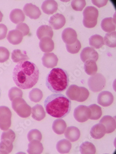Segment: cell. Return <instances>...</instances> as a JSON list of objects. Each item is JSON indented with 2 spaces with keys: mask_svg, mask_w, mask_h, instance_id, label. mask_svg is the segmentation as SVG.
Masks as SVG:
<instances>
[{
  "mask_svg": "<svg viewBox=\"0 0 116 154\" xmlns=\"http://www.w3.org/2000/svg\"><path fill=\"white\" fill-rule=\"evenodd\" d=\"M39 70L33 63L24 61L19 63L13 72L14 81L19 88L28 89L37 83L39 78Z\"/></svg>",
  "mask_w": 116,
  "mask_h": 154,
  "instance_id": "obj_1",
  "label": "cell"
},
{
  "mask_svg": "<svg viewBox=\"0 0 116 154\" xmlns=\"http://www.w3.org/2000/svg\"><path fill=\"white\" fill-rule=\"evenodd\" d=\"M47 113L56 118H63L67 116L71 109V102L61 94H53L44 101Z\"/></svg>",
  "mask_w": 116,
  "mask_h": 154,
  "instance_id": "obj_2",
  "label": "cell"
},
{
  "mask_svg": "<svg viewBox=\"0 0 116 154\" xmlns=\"http://www.w3.org/2000/svg\"><path fill=\"white\" fill-rule=\"evenodd\" d=\"M69 75L67 71L60 68H54L48 73L46 80V85L53 93H61L69 85Z\"/></svg>",
  "mask_w": 116,
  "mask_h": 154,
  "instance_id": "obj_3",
  "label": "cell"
},
{
  "mask_svg": "<svg viewBox=\"0 0 116 154\" xmlns=\"http://www.w3.org/2000/svg\"><path fill=\"white\" fill-rule=\"evenodd\" d=\"M15 138V133L11 129L2 132L0 142V152L2 154L11 153L13 149V143Z\"/></svg>",
  "mask_w": 116,
  "mask_h": 154,
  "instance_id": "obj_4",
  "label": "cell"
},
{
  "mask_svg": "<svg viewBox=\"0 0 116 154\" xmlns=\"http://www.w3.org/2000/svg\"><path fill=\"white\" fill-rule=\"evenodd\" d=\"M83 24L86 28L95 27L97 24L98 11L96 8L88 6L83 11Z\"/></svg>",
  "mask_w": 116,
  "mask_h": 154,
  "instance_id": "obj_5",
  "label": "cell"
},
{
  "mask_svg": "<svg viewBox=\"0 0 116 154\" xmlns=\"http://www.w3.org/2000/svg\"><path fill=\"white\" fill-rule=\"evenodd\" d=\"M12 107L20 117L26 118L30 116L31 108L22 98H16L12 100Z\"/></svg>",
  "mask_w": 116,
  "mask_h": 154,
  "instance_id": "obj_6",
  "label": "cell"
},
{
  "mask_svg": "<svg viewBox=\"0 0 116 154\" xmlns=\"http://www.w3.org/2000/svg\"><path fill=\"white\" fill-rule=\"evenodd\" d=\"M88 85L90 90L92 92H100L105 87L106 80L101 74L98 73L89 78Z\"/></svg>",
  "mask_w": 116,
  "mask_h": 154,
  "instance_id": "obj_7",
  "label": "cell"
},
{
  "mask_svg": "<svg viewBox=\"0 0 116 154\" xmlns=\"http://www.w3.org/2000/svg\"><path fill=\"white\" fill-rule=\"evenodd\" d=\"M12 113L8 107L0 106V129L7 131L9 129L11 125Z\"/></svg>",
  "mask_w": 116,
  "mask_h": 154,
  "instance_id": "obj_8",
  "label": "cell"
},
{
  "mask_svg": "<svg viewBox=\"0 0 116 154\" xmlns=\"http://www.w3.org/2000/svg\"><path fill=\"white\" fill-rule=\"evenodd\" d=\"M91 114V110L88 106L79 105L77 106L73 112V116L78 122L83 123L90 119Z\"/></svg>",
  "mask_w": 116,
  "mask_h": 154,
  "instance_id": "obj_9",
  "label": "cell"
},
{
  "mask_svg": "<svg viewBox=\"0 0 116 154\" xmlns=\"http://www.w3.org/2000/svg\"><path fill=\"white\" fill-rule=\"evenodd\" d=\"M66 20L63 14L57 13L50 17L49 24L52 28L55 30H59L65 25Z\"/></svg>",
  "mask_w": 116,
  "mask_h": 154,
  "instance_id": "obj_10",
  "label": "cell"
},
{
  "mask_svg": "<svg viewBox=\"0 0 116 154\" xmlns=\"http://www.w3.org/2000/svg\"><path fill=\"white\" fill-rule=\"evenodd\" d=\"M23 11L25 14L31 19H37L41 14V11L39 8L32 3L26 4L23 8Z\"/></svg>",
  "mask_w": 116,
  "mask_h": 154,
  "instance_id": "obj_11",
  "label": "cell"
},
{
  "mask_svg": "<svg viewBox=\"0 0 116 154\" xmlns=\"http://www.w3.org/2000/svg\"><path fill=\"white\" fill-rule=\"evenodd\" d=\"M80 57L84 63L88 60H92L96 62L98 60V54L93 48L87 47L82 50Z\"/></svg>",
  "mask_w": 116,
  "mask_h": 154,
  "instance_id": "obj_12",
  "label": "cell"
},
{
  "mask_svg": "<svg viewBox=\"0 0 116 154\" xmlns=\"http://www.w3.org/2000/svg\"><path fill=\"white\" fill-rule=\"evenodd\" d=\"M114 97L111 92L107 91H102L98 97V103L104 107L110 106L113 103Z\"/></svg>",
  "mask_w": 116,
  "mask_h": 154,
  "instance_id": "obj_13",
  "label": "cell"
},
{
  "mask_svg": "<svg viewBox=\"0 0 116 154\" xmlns=\"http://www.w3.org/2000/svg\"><path fill=\"white\" fill-rule=\"evenodd\" d=\"M99 123L104 125L106 133L109 134L112 133L116 129V119L114 117L109 115H105L102 118Z\"/></svg>",
  "mask_w": 116,
  "mask_h": 154,
  "instance_id": "obj_14",
  "label": "cell"
},
{
  "mask_svg": "<svg viewBox=\"0 0 116 154\" xmlns=\"http://www.w3.org/2000/svg\"><path fill=\"white\" fill-rule=\"evenodd\" d=\"M61 36L63 42L66 44H72L77 40V34L76 31L70 27L63 30Z\"/></svg>",
  "mask_w": 116,
  "mask_h": 154,
  "instance_id": "obj_15",
  "label": "cell"
},
{
  "mask_svg": "<svg viewBox=\"0 0 116 154\" xmlns=\"http://www.w3.org/2000/svg\"><path fill=\"white\" fill-rule=\"evenodd\" d=\"M42 64L47 68H53L57 66L58 58L53 53H45L42 58Z\"/></svg>",
  "mask_w": 116,
  "mask_h": 154,
  "instance_id": "obj_16",
  "label": "cell"
},
{
  "mask_svg": "<svg viewBox=\"0 0 116 154\" xmlns=\"http://www.w3.org/2000/svg\"><path fill=\"white\" fill-rule=\"evenodd\" d=\"M58 4L54 0L45 1L41 5V9L44 13L47 14H52L57 11Z\"/></svg>",
  "mask_w": 116,
  "mask_h": 154,
  "instance_id": "obj_17",
  "label": "cell"
},
{
  "mask_svg": "<svg viewBox=\"0 0 116 154\" xmlns=\"http://www.w3.org/2000/svg\"><path fill=\"white\" fill-rule=\"evenodd\" d=\"M80 136V132L79 129L75 126L68 127L65 132L66 138L72 142H74L78 140Z\"/></svg>",
  "mask_w": 116,
  "mask_h": 154,
  "instance_id": "obj_18",
  "label": "cell"
},
{
  "mask_svg": "<svg viewBox=\"0 0 116 154\" xmlns=\"http://www.w3.org/2000/svg\"><path fill=\"white\" fill-rule=\"evenodd\" d=\"M23 36L20 32L16 30H11L8 34L7 38L8 42L13 45L20 44L23 39Z\"/></svg>",
  "mask_w": 116,
  "mask_h": 154,
  "instance_id": "obj_19",
  "label": "cell"
},
{
  "mask_svg": "<svg viewBox=\"0 0 116 154\" xmlns=\"http://www.w3.org/2000/svg\"><path fill=\"white\" fill-rule=\"evenodd\" d=\"M105 133V127L100 123L94 125L90 131V135L92 137L96 139L102 138Z\"/></svg>",
  "mask_w": 116,
  "mask_h": 154,
  "instance_id": "obj_20",
  "label": "cell"
},
{
  "mask_svg": "<svg viewBox=\"0 0 116 154\" xmlns=\"http://www.w3.org/2000/svg\"><path fill=\"white\" fill-rule=\"evenodd\" d=\"M39 46L42 52L49 53L52 51L54 49V42L50 38H44L40 39L39 43Z\"/></svg>",
  "mask_w": 116,
  "mask_h": 154,
  "instance_id": "obj_21",
  "label": "cell"
},
{
  "mask_svg": "<svg viewBox=\"0 0 116 154\" xmlns=\"http://www.w3.org/2000/svg\"><path fill=\"white\" fill-rule=\"evenodd\" d=\"M36 35L40 40L45 37L52 38L53 32L52 28L48 25H42L37 29Z\"/></svg>",
  "mask_w": 116,
  "mask_h": 154,
  "instance_id": "obj_22",
  "label": "cell"
},
{
  "mask_svg": "<svg viewBox=\"0 0 116 154\" xmlns=\"http://www.w3.org/2000/svg\"><path fill=\"white\" fill-rule=\"evenodd\" d=\"M102 30L105 32H111L116 30V20L114 18H105L101 23Z\"/></svg>",
  "mask_w": 116,
  "mask_h": 154,
  "instance_id": "obj_23",
  "label": "cell"
},
{
  "mask_svg": "<svg viewBox=\"0 0 116 154\" xmlns=\"http://www.w3.org/2000/svg\"><path fill=\"white\" fill-rule=\"evenodd\" d=\"M9 18L11 22L14 24H20L25 20V14L21 9L16 8L10 12Z\"/></svg>",
  "mask_w": 116,
  "mask_h": 154,
  "instance_id": "obj_24",
  "label": "cell"
},
{
  "mask_svg": "<svg viewBox=\"0 0 116 154\" xmlns=\"http://www.w3.org/2000/svg\"><path fill=\"white\" fill-rule=\"evenodd\" d=\"M81 94L80 87L76 85H72L68 88L66 92L67 97L71 100H78Z\"/></svg>",
  "mask_w": 116,
  "mask_h": 154,
  "instance_id": "obj_25",
  "label": "cell"
},
{
  "mask_svg": "<svg viewBox=\"0 0 116 154\" xmlns=\"http://www.w3.org/2000/svg\"><path fill=\"white\" fill-rule=\"evenodd\" d=\"M32 117L34 119L37 121H41L46 117V112L42 106L37 104L32 107Z\"/></svg>",
  "mask_w": 116,
  "mask_h": 154,
  "instance_id": "obj_26",
  "label": "cell"
},
{
  "mask_svg": "<svg viewBox=\"0 0 116 154\" xmlns=\"http://www.w3.org/2000/svg\"><path fill=\"white\" fill-rule=\"evenodd\" d=\"M43 146L40 141L33 140L30 142L28 145L27 152L30 154H40L42 153Z\"/></svg>",
  "mask_w": 116,
  "mask_h": 154,
  "instance_id": "obj_27",
  "label": "cell"
},
{
  "mask_svg": "<svg viewBox=\"0 0 116 154\" xmlns=\"http://www.w3.org/2000/svg\"><path fill=\"white\" fill-rule=\"evenodd\" d=\"M71 148V143L67 139H62L59 141L56 144V149L60 154L69 153Z\"/></svg>",
  "mask_w": 116,
  "mask_h": 154,
  "instance_id": "obj_28",
  "label": "cell"
},
{
  "mask_svg": "<svg viewBox=\"0 0 116 154\" xmlns=\"http://www.w3.org/2000/svg\"><path fill=\"white\" fill-rule=\"evenodd\" d=\"M66 128V123L63 119H58L54 120L53 123V130L58 135L63 134Z\"/></svg>",
  "mask_w": 116,
  "mask_h": 154,
  "instance_id": "obj_29",
  "label": "cell"
},
{
  "mask_svg": "<svg viewBox=\"0 0 116 154\" xmlns=\"http://www.w3.org/2000/svg\"><path fill=\"white\" fill-rule=\"evenodd\" d=\"M11 58L14 63H20L22 61L29 60V58L25 52H22L20 50L15 49L12 51Z\"/></svg>",
  "mask_w": 116,
  "mask_h": 154,
  "instance_id": "obj_30",
  "label": "cell"
},
{
  "mask_svg": "<svg viewBox=\"0 0 116 154\" xmlns=\"http://www.w3.org/2000/svg\"><path fill=\"white\" fill-rule=\"evenodd\" d=\"M89 42L90 46L97 49H99L104 45L103 37L98 34H95L89 38Z\"/></svg>",
  "mask_w": 116,
  "mask_h": 154,
  "instance_id": "obj_31",
  "label": "cell"
},
{
  "mask_svg": "<svg viewBox=\"0 0 116 154\" xmlns=\"http://www.w3.org/2000/svg\"><path fill=\"white\" fill-rule=\"evenodd\" d=\"M85 71L88 75H93L98 71V67L96 62L92 60L86 61L84 64Z\"/></svg>",
  "mask_w": 116,
  "mask_h": 154,
  "instance_id": "obj_32",
  "label": "cell"
},
{
  "mask_svg": "<svg viewBox=\"0 0 116 154\" xmlns=\"http://www.w3.org/2000/svg\"><path fill=\"white\" fill-rule=\"evenodd\" d=\"M79 150L82 154H94L96 151L94 144L88 141H85L81 144Z\"/></svg>",
  "mask_w": 116,
  "mask_h": 154,
  "instance_id": "obj_33",
  "label": "cell"
},
{
  "mask_svg": "<svg viewBox=\"0 0 116 154\" xmlns=\"http://www.w3.org/2000/svg\"><path fill=\"white\" fill-rule=\"evenodd\" d=\"M88 107L91 112L90 119L92 120H97L99 119L102 114V109L101 107L96 104H92Z\"/></svg>",
  "mask_w": 116,
  "mask_h": 154,
  "instance_id": "obj_34",
  "label": "cell"
},
{
  "mask_svg": "<svg viewBox=\"0 0 116 154\" xmlns=\"http://www.w3.org/2000/svg\"><path fill=\"white\" fill-rule=\"evenodd\" d=\"M43 93L39 88H34L29 93V99L35 103L40 101L43 98Z\"/></svg>",
  "mask_w": 116,
  "mask_h": 154,
  "instance_id": "obj_35",
  "label": "cell"
},
{
  "mask_svg": "<svg viewBox=\"0 0 116 154\" xmlns=\"http://www.w3.org/2000/svg\"><path fill=\"white\" fill-rule=\"evenodd\" d=\"M116 31L109 32L105 34L104 37V44L110 47L114 48L116 47Z\"/></svg>",
  "mask_w": 116,
  "mask_h": 154,
  "instance_id": "obj_36",
  "label": "cell"
},
{
  "mask_svg": "<svg viewBox=\"0 0 116 154\" xmlns=\"http://www.w3.org/2000/svg\"><path fill=\"white\" fill-rule=\"evenodd\" d=\"M8 97L11 101L16 98H22L23 92L22 90L16 87H14L10 88L8 91Z\"/></svg>",
  "mask_w": 116,
  "mask_h": 154,
  "instance_id": "obj_37",
  "label": "cell"
},
{
  "mask_svg": "<svg viewBox=\"0 0 116 154\" xmlns=\"http://www.w3.org/2000/svg\"><path fill=\"white\" fill-rule=\"evenodd\" d=\"M67 51L71 54H76L78 53L81 49V45L80 41L77 39L75 43L72 44H66Z\"/></svg>",
  "mask_w": 116,
  "mask_h": 154,
  "instance_id": "obj_38",
  "label": "cell"
},
{
  "mask_svg": "<svg viewBox=\"0 0 116 154\" xmlns=\"http://www.w3.org/2000/svg\"><path fill=\"white\" fill-rule=\"evenodd\" d=\"M42 134L37 129H33L27 134V139L29 142L33 140L40 141L42 139Z\"/></svg>",
  "mask_w": 116,
  "mask_h": 154,
  "instance_id": "obj_39",
  "label": "cell"
},
{
  "mask_svg": "<svg viewBox=\"0 0 116 154\" xmlns=\"http://www.w3.org/2000/svg\"><path fill=\"white\" fill-rule=\"evenodd\" d=\"M86 5V2L85 0L72 1L71 6L72 9L76 11H81Z\"/></svg>",
  "mask_w": 116,
  "mask_h": 154,
  "instance_id": "obj_40",
  "label": "cell"
},
{
  "mask_svg": "<svg viewBox=\"0 0 116 154\" xmlns=\"http://www.w3.org/2000/svg\"><path fill=\"white\" fill-rule=\"evenodd\" d=\"M9 51L4 47H0V63H3L9 59Z\"/></svg>",
  "mask_w": 116,
  "mask_h": 154,
  "instance_id": "obj_41",
  "label": "cell"
},
{
  "mask_svg": "<svg viewBox=\"0 0 116 154\" xmlns=\"http://www.w3.org/2000/svg\"><path fill=\"white\" fill-rule=\"evenodd\" d=\"M16 29L20 32L23 36L28 35L30 32L29 26H27V24L24 23H21L18 24L16 26Z\"/></svg>",
  "mask_w": 116,
  "mask_h": 154,
  "instance_id": "obj_42",
  "label": "cell"
},
{
  "mask_svg": "<svg viewBox=\"0 0 116 154\" xmlns=\"http://www.w3.org/2000/svg\"><path fill=\"white\" fill-rule=\"evenodd\" d=\"M80 89H81V94L77 101L79 102H84L88 99L90 93L88 89L85 88L81 87Z\"/></svg>",
  "mask_w": 116,
  "mask_h": 154,
  "instance_id": "obj_43",
  "label": "cell"
},
{
  "mask_svg": "<svg viewBox=\"0 0 116 154\" xmlns=\"http://www.w3.org/2000/svg\"><path fill=\"white\" fill-rule=\"evenodd\" d=\"M8 28L4 24H0V40L4 39L7 34Z\"/></svg>",
  "mask_w": 116,
  "mask_h": 154,
  "instance_id": "obj_44",
  "label": "cell"
},
{
  "mask_svg": "<svg viewBox=\"0 0 116 154\" xmlns=\"http://www.w3.org/2000/svg\"><path fill=\"white\" fill-rule=\"evenodd\" d=\"M92 4L100 8H102L104 6H105L107 4L108 1L103 0V1H92Z\"/></svg>",
  "mask_w": 116,
  "mask_h": 154,
  "instance_id": "obj_45",
  "label": "cell"
},
{
  "mask_svg": "<svg viewBox=\"0 0 116 154\" xmlns=\"http://www.w3.org/2000/svg\"><path fill=\"white\" fill-rule=\"evenodd\" d=\"M3 15L1 11H0V22H1L2 20V18H3Z\"/></svg>",
  "mask_w": 116,
  "mask_h": 154,
  "instance_id": "obj_46",
  "label": "cell"
},
{
  "mask_svg": "<svg viewBox=\"0 0 116 154\" xmlns=\"http://www.w3.org/2000/svg\"><path fill=\"white\" fill-rule=\"evenodd\" d=\"M0 96H1V89H0Z\"/></svg>",
  "mask_w": 116,
  "mask_h": 154,
  "instance_id": "obj_47",
  "label": "cell"
}]
</instances>
